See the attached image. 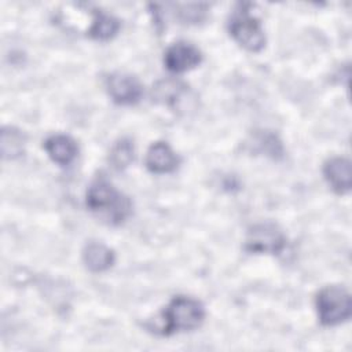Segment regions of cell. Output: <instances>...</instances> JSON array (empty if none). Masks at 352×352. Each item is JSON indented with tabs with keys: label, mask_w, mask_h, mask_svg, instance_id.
Returning <instances> with one entry per match:
<instances>
[{
	"label": "cell",
	"mask_w": 352,
	"mask_h": 352,
	"mask_svg": "<svg viewBox=\"0 0 352 352\" xmlns=\"http://www.w3.org/2000/svg\"><path fill=\"white\" fill-rule=\"evenodd\" d=\"M25 135L14 128L4 126L1 129V154L6 160H14L23 153Z\"/></svg>",
	"instance_id": "13"
},
{
	"label": "cell",
	"mask_w": 352,
	"mask_h": 352,
	"mask_svg": "<svg viewBox=\"0 0 352 352\" xmlns=\"http://www.w3.org/2000/svg\"><path fill=\"white\" fill-rule=\"evenodd\" d=\"M118 29H120L118 19H116L113 15L104 14L103 11H95L92 25L88 29V36L95 40L106 41L114 37Z\"/></svg>",
	"instance_id": "12"
},
{
	"label": "cell",
	"mask_w": 352,
	"mask_h": 352,
	"mask_svg": "<svg viewBox=\"0 0 352 352\" xmlns=\"http://www.w3.org/2000/svg\"><path fill=\"white\" fill-rule=\"evenodd\" d=\"M319 322L324 326H336L351 318L352 298L349 292L338 285L323 287L316 296Z\"/></svg>",
	"instance_id": "3"
},
{
	"label": "cell",
	"mask_w": 352,
	"mask_h": 352,
	"mask_svg": "<svg viewBox=\"0 0 352 352\" xmlns=\"http://www.w3.org/2000/svg\"><path fill=\"white\" fill-rule=\"evenodd\" d=\"M87 208L110 224L124 223L132 213L131 199L104 177L96 179L87 190Z\"/></svg>",
	"instance_id": "1"
},
{
	"label": "cell",
	"mask_w": 352,
	"mask_h": 352,
	"mask_svg": "<svg viewBox=\"0 0 352 352\" xmlns=\"http://www.w3.org/2000/svg\"><path fill=\"white\" fill-rule=\"evenodd\" d=\"M44 148L50 158L60 166L73 162L77 155V143L67 135H52L44 142Z\"/></svg>",
	"instance_id": "10"
},
{
	"label": "cell",
	"mask_w": 352,
	"mask_h": 352,
	"mask_svg": "<svg viewBox=\"0 0 352 352\" xmlns=\"http://www.w3.org/2000/svg\"><path fill=\"white\" fill-rule=\"evenodd\" d=\"M179 157L165 142L153 143L146 154V166L153 173H169L179 166Z\"/></svg>",
	"instance_id": "9"
},
{
	"label": "cell",
	"mask_w": 352,
	"mask_h": 352,
	"mask_svg": "<svg viewBox=\"0 0 352 352\" xmlns=\"http://www.w3.org/2000/svg\"><path fill=\"white\" fill-rule=\"evenodd\" d=\"M202 60L199 50L186 41H177L169 45L164 54V65L169 72L183 73L194 69Z\"/></svg>",
	"instance_id": "7"
},
{
	"label": "cell",
	"mask_w": 352,
	"mask_h": 352,
	"mask_svg": "<svg viewBox=\"0 0 352 352\" xmlns=\"http://www.w3.org/2000/svg\"><path fill=\"white\" fill-rule=\"evenodd\" d=\"M204 319L205 309L198 300L186 296H176L164 309L161 323L155 326V331L161 336L190 331L199 327Z\"/></svg>",
	"instance_id": "2"
},
{
	"label": "cell",
	"mask_w": 352,
	"mask_h": 352,
	"mask_svg": "<svg viewBox=\"0 0 352 352\" xmlns=\"http://www.w3.org/2000/svg\"><path fill=\"white\" fill-rule=\"evenodd\" d=\"M186 87L175 80H164L160 81L155 88H154V98L157 100H161L166 104L173 103L175 100H177V98L182 95L183 89Z\"/></svg>",
	"instance_id": "15"
},
{
	"label": "cell",
	"mask_w": 352,
	"mask_h": 352,
	"mask_svg": "<svg viewBox=\"0 0 352 352\" xmlns=\"http://www.w3.org/2000/svg\"><path fill=\"white\" fill-rule=\"evenodd\" d=\"M106 88L110 98L118 104H133L143 94L139 80L126 73H113L106 78Z\"/></svg>",
	"instance_id": "6"
},
{
	"label": "cell",
	"mask_w": 352,
	"mask_h": 352,
	"mask_svg": "<svg viewBox=\"0 0 352 352\" xmlns=\"http://www.w3.org/2000/svg\"><path fill=\"white\" fill-rule=\"evenodd\" d=\"M228 30L232 38L250 52H258L265 45V34L261 23L254 15L250 14L246 4H241L239 8L231 15Z\"/></svg>",
	"instance_id": "4"
},
{
	"label": "cell",
	"mask_w": 352,
	"mask_h": 352,
	"mask_svg": "<svg viewBox=\"0 0 352 352\" xmlns=\"http://www.w3.org/2000/svg\"><path fill=\"white\" fill-rule=\"evenodd\" d=\"M82 260L92 272H103L114 264V252L100 242H89L82 250Z\"/></svg>",
	"instance_id": "11"
},
{
	"label": "cell",
	"mask_w": 352,
	"mask_h": 352,
	"mask_svg": "<svg viewBox=\"0 0 352 352\" xmlns=\"http://www.w3.org/2000/svg\"><path fill=\"white\" fill-rule=\"evenodd\" d=\"M133 154H135V148H133L132 140L128 138H122L117 143H114V146L111 147L109 160L113 168L121 170V169H125L133 161Z\"/></svg>",
	"instance_id": "14"
},
{
	"label": "cell",
	"mask_w": 352,
	"mask_h": 352,
	"mask_svg": "<svg viewBox=\"0 0 352 352\" xmlns=\"http://www.w3.org/2000/svg\"><path fill=\"white\" fill-rule=\"evenodd\" d=\"M323 175L329 186L338 194H346L352 187V165L348 158L333 157L323 165Z\"/></svg>",
	"instance_id": "8"
},
{
	"label": "cell",
	"mask_w": 352,
	"mask_h": 352,
	"mask_svg": "<svg viewBox=\"0 0 352 352\" xmlns=\"http://www.w3.org/2000/svg\"><path fill=\"white\" fill-rule=\"evenodd\" d=\"M257 143H258L260 150L264 151L270 157L276 158V157H280L283 153L282 143L274 133H270V132L260 133L257 138Z\"/></svg>",
	"instance_id": "16"
},
{
	"label": "cell",
	"mask_w": 352,
	"mask_h": 352,
	"mask_svg": "<svg viewBox=\"0 0 352 352\" xmlns=\"http://www.w3.org/2000/svg\"><path fill=\"white\" fill-rule=\"evenodd\" d=\"M286 246L283 231L271 221L254 224L249 228L245 241V249L250 253L279 254Z\"/></svg>",
	"instance_id": "5"
}]
</instances>
